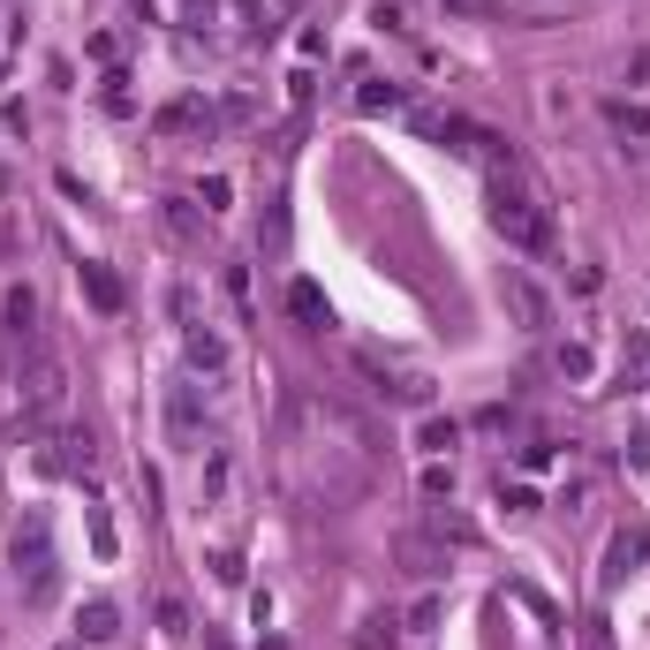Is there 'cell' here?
I'll return each instance as SVG.
<instances>
[{
    "mask_svg": "<svg viewBox=\"0 0 650 650\" xmlns=\"http://www.w3.org/2000/svg\"><path fill=\"white\" fill-rule=\"evenodd\" d=\"M643 560H650V529H620V537H612V553H606V582H628Z\"/></svg>",
    "mask_w": 650,
    "mask_h": 650,
    "instance_id": "obj_11",
    "label": "cell"
},
{
    "mask_svg": "<svg viewBox=\"0 0 650 650\" xmlns=\"http://www.w3.org/2000/svg\"><path fill=\"white\" fill-rule=\"evenodd\" d=\"M213 16H219V0H189V23H197V31H205Z\"/></svg>",
    "mask_w": 650,
    "mask_h": 650,
    "instance_id": "obj_29",
    "label": "cell"
},
{
    "mask_svg": "<svg viewBox=\"0 0 650 650\" xmlns=\"http://www.w3.org/2000/svg\"><path fill=\"white\" fill-rule=\"evenodd\" d=\"M159 130H167V136H182V130H213V106H205V99H174L167 114H159Z\"/></svg>",
    "mask_w": 650,
    "mask_h": 650,
    "instance_id": "obj_18",
    "label": "cell"
},
{
    "mask_svg": "<svg viewBox=\"0 0 650 650\" xmlns=\"http://www.w3.org/2000/svg\"><path fill=\"white\" fill-rule=\"evenodd\" d=\"M424 499H454V462H424Z\"/></svg>",
    "mask_w": 650,
    "mask_h": 650,
    "instance_id": "obj_21",
    "label": "cell"
},
{
    "mask_svg": "<svg viewBox=\"0 0 650 650\" xmlns=\"http://www.w3.org/2000/svg\"><path fill=\"white\" fill-rule=\"evenodd\" d=\"M355 106H363V114H379V106H401V84H363V91H355Z\"/></svg>",
    "mask_w": 650,
    "mask_h": 650,
    "instance_id": "obj_23",
    "label": "cell"
},
{
    "mask_svg": "<svg viewBox=\"0 0 650 650\" xmlns=\"http://www.w3.org/2000/svg\"><path fill=\"white\" fill-rule=\"evenodd\" d=\"M393 636H401V620H393V612H371V620L355 628V650H393Z\"/></svg>",
    "mask_w": 650,
    "mask_h": 650,
    "instance_id": "obj_20",
    "label": "cell"
},
{
    "mask_svg": "<svg viewBox=\"0 0 650 650\" xmlns=\"http://www.w3.org/2000/svg\"><path fill=\"white\" fill-rule=\"evenodd\" d=\"M288 8H296V0H288Z\"/></svg>",
    "mask_w": 650,
    "mask_h": 650,
    "instance_id": "obj_33",
    "label": "cell"
},
{
    "mask_svg": "<svg viewBox=\"0 0 650 650\" xmlns=\"http://www.w3.org/2000/svg\"><path fill=\"white\" fill-rule=\"evenodd\" d=\"M167 432L182 439V446L205 432V386H197V379H174L167 386Z\"/></svg>",
    "mask_w": 650,
    "mask_h": 650,
    "instance_id": "obj_6",
    "label": "cell"
},
{
    "mask_svg": "<svg viewBox=\"0 0 650 650\" xmlns=\"http://www.w3.org/2000/svg\"><path fill=\"white\" fill-rule=\"evenodd\" d=\"M582 650H612V636H606V620H590V636H582Z\"/></svg>",
    "mask_w": 650,
    "mask_h": 650,
    "instance_id": "obj_31",
    "label": "cell"
},
{
    "mask_svg": "<svg viewBox=\"0 0 650 650\" xmlns=\"http://www.w3.org/2000/svg\"><path fill=\"white\" fill-rule=\"evenodd\" d=\"M0 318H8V333H16V341H39V288H31V280H16V288L0 296Z\"/></svg>",
    "mask_w": 650,
    "mask_h": 650,
    "instance_id": "obj_9",
    "label": "cell"
},
{
    "mask_svg": "<svg viewBox=\"0 0 650 650\" xmlns=\"http://www.w3.org/2000/svg\"><path fill=\"white\" fill-rule=\"evenodd\" d=\"M553 363H560V379H590V348H582V341H567Z\"/></svg>",
    "mask_w": 650,
    "mask_h": 650,
    "instance_id": "obj_22",
    "label": "cell"
},
{
    "mask_svg": "<svg viewBox=\"0 0 650 650\" xmlns=\"http://www.w3.org/2000/svg\"><path fill=\"white\" fill-rule=\"evenodd\" d=\"M159 636H174V643L189 636V612H182V598H159Z\"/></svg>",
    "mask_w": 650,
    "mask_h": 650,
    "instance_id": "obj_24",
    "label": "cell"
},
{
    "mask_svg": "<svg viewBox=\"0 0 650 650\" xmlns=\"http://www.w3.org/2000/svg\"><path fill=\"white\" fill-rule=\"evenodd\" d=\"M0 8H8V0H0Z\"/></svg>",
    "mask_w": 650,
    "mask_h": 650,
    "instance_id": "obj_34",
    "label": "cell"
},
{
    "mask_svg": "<svg viewBox=\"0 0 650 650\" xmlns=\"http://www.w3.org/2000/svg\"><path fill=\"white\" fill-rule=\"evenodd\" d=\"M182 355H189V379H213V371H227V341H219L213 326H189V333H182Z\"/></svg>",
    "mask_w": 650,
    "mask_h": 650,
    "instance_id": "obj_8",
    "label": "cell"
},
{
    "mask_svg": "<svg viewBox=\"0 0 650 650\" xmlns=\"http://www.w3.org/2000/svg\"><path fill=\"white\" fill-rule=\"evenodd\" d=\"M76 636H84V643H106V636H122V606H114V598H91V606L76 612Z\"/></svg>",
    "mask_w": 650,
    "mask_h": 650,
    "instance_id": "obj_12",
    "label": "cell"
},
{
    "mask_svg": "<svg viewBox=\"0 0 650 650\" xmlns=\"http://www.w3.org/2000/svg\"><path fill=\"white\" fill-rule=\"evenodd\" d=\"M288 318H296L303 333H326V326H333V310H326V296H318V280H288Z\"/></svg>",
    "mask_w": 650,
    "mask_h": 650,
    "instance_id": "obj_10",
    "label": "cell"
},
{
    "mask_svg": "<svg viewBox=\"0 0 650 650\" xmlns=\"http://www.w3.org/2000/svg\"><path fill=\"white\" fill-rule=\"evenodd\" d=\"M499 296H507V310L522 318V333H545V326H553V296H545L529 272H507V280H499Z\"/></svg>",
    "mask_w": 650,
    "mask_h": 650,
    "instance_id": "obj_5",
    "label": "cell"
},
{
    "mask_svg": "<svg viewBox=\"0 0 650 650\" xmlns=\"http://www.w3.org/2000/svg\"><path fill=\"white\" fill-rule=\"evenodd\" d=\"M492 227L515 243V250H553V213L537 197H522L515 182H492Z\"/></svg>",
    "mask_w": 650,
    "mask_h": 650,
    "instance_id": "obj_2",
    "label": "cell"
},
{
    "mask_svg": "<svg viewBox=\"0 0 650 650\" xmlns=\"http://www.w3.org/2000/svg\"><path fill=\"white\" fill-rule=\"evenodd\" d=\"M197 197H205V213H219V205H227V174H205V189H197Z\"/></svg>",
    "mask_w": 650,
    "mask_h": 650,
    "instance_id": "obj_27",
    "label": "cell"
},
{
    "mask_svg": "<svg viewBox=\"0 0 650 650\" xmlns=\"http://www.w3.org/2000/svg\"><path fill=\"white\" fill-rule=\"evenodd\" d=\"M416 446H424L432 462H446V454L462 446V424H454V416H424V424H416Z\"/></svg>",
    "mask_w": 650,
    "mask_h": 650,
    "instance_id": "obj_16",
    "label": "cell"
},
{
    "mask_svg": "<svg viewBox=\"0 0 650 650\" xmlns=\"http://www.w3.org/2000/svg\"><path fill=\"white\" fill-rule=\"evenodd\" d=\"M159 227H167L174 243H189V250H205V219L189 213L182 197H167V205H159Z\"/></svg>",
    "mask_w": 650,
    "mask_h": 650,
    "instance_id": "obj_14",
    "label": "cell"
},
{
    "mask_svg": "<svg viewBox=\"0 0 650 650\" xmlns=\"http://www.w3.org/2000/svg\"><path fill=\"white\" fill-rule=\"evenodd\" d=\"M61 401H69V371H61V355L53 348L31 341V363H23V409H16V439H39L53 416H61Z\"/></svg>",
    "mask_w": 650,
    "mask_h": 650,
    "instance_id": "obj_1",
    "label": "cell"
},
{
    "mask_svg": "<svg viewBox=\"0 0 650 650\" xmlns=\"http://www.w3.org/2000/svg\"><path fill=\"white\" fill-rule=\"evenodd\" d=\"M197 484H205V499H213V507L227 499V484H235V462H227V446H213V454H205V477H197Z\"/></svg>",
    "mask_w": 650,
    "mask_h": 650,
    "instance_id": "obj_19",
    "label": "cell"
},
{
    "mask_svg": "<svg viewBox=\"0 0 650 650\" xmlns=\"http://www.w3.org/2000/svg\"><path fill=\"white\" fill-rule=\"evenodd\" d=\"M393 560H401L409 582H439V575H446V545H439L432 529H401V537H393Z\"/></svg>",
    "mask_w": 650,
    "mask_h": 650,
    "instance_id": "obj_4",
    "label": "cell"
},
{
    "mask_svg": "<svg viewBox=\"0 0 650 650\" xmlns=\"http://www.w3.org/2000/svg\"><path fill=\"white\" fill-rule=\"evenodd\" d=\"M432 620H439V598H432V590H424V598L409 606V628H432Z\"/></svg>",
    "mask_w": 650,
    "mask_h": 650,
    "instance_id": "obj_28",
    "label": "cell"
},
{
    "mask_svg": "<svg viewBox=\"0 0 650 650\" xmlns=\"http://www.w3.org/2000/svg\"><path fill=\"white\" fill-rule=\"evenodd\" d=\"M61 650H84V643H61Z\"/></svg>",
    "mask_w": 650,
    "mask_h": 650,
    "instance_id": "obj_32",
    "label": "cell"
},
{
    "mask_svg": "<svg viewBox=\"0 0 650 650\" xmlns=\"http://www.w3.org/2000/svg\"><path fill=\"white\" fill-rule=\"evenodd\" d=\"M84 296H91V303H99V310H106V318L122 310V280H114V265L84 258Z\"/></svg>",
    "mask_w": 650,
    "mask_h": 650,
    "instance_id": "obj_15",
    "label": "cell"
},
{
    "mask_svg": "<svg viewBox=\"0 0 650 650\" xmlns=\"http://www.w3.org/2000/svg\"><path fill=\"white\" fill-rule=\"evenodd\" d=\"M606 130L628 144V152H650V106L636 99H606Z\"/></svg>",
    "mask_w": 650,
    "mask_h": 650,
    "instance_id": "obj_7",
    "label": "cell"
},
{
    "mask_svg": "<svg viewBox=\"0 0 650 650\" xmlns=\"http://www.w3.org/2000/svg\"><path fill=\"white\" fill-rule=\"evenodd\" d=\"M499 507H515V515H537V492H529V484H499Z\"/></svg>",
    "mask_w": 650,
    "mask_h": 650,
    "instance_id": "obj_25",
    "label": "cell"
},
{
    "mask_svg": "<svg viewBox=\"0 0 650 650\" xmlns=\"http://www.w3.org/2000/svg\"><path fill=\"white\" fill-rule=\"evenodd\" d=\"M8 560H16V582H23V606H53V529H45V515L16 529Z\"/></svg>",
    "mask_w": 650,
    "mask_h": 650,
    "instance_id": "obj_3",
    "label": "cell"
},
{
    "mask_svg": "<svg viewBox=\"0 0 650 650\" xmlns=\"http://www.w3.org/2000/svg\"><path fill=\"white\" fill-rule=\"evenodd\" d=\"M53 446H61V454H45V470H91V454H99L84 424H69V432L53 439Z\"/></svg>",
    "mask_w": 650,
    "mask_h": 650,
    "instance_id": "obj_13",
    "label": "cell"
},
{
    "mask_svg": "<svg viewBox=\"0 0 650 650\" xmlns=\"http://www.w3.org/2000/svg\"><path fill=\"white\" fill-rule=\"evenodd\" d=\"M91 545H99V560H114V522L91 515Z\"/></svg>",
    "mask_w": 650,
    "mask_h": 650,
    "instance_id": "obj_26",
    "label": "cell"
},
{
    "mask_svg": "<svg viewBox=\"0 0 650 650\" xmlns=\"http://www.w3.org/2000/svg\"><path fill=\"white\" fill-rule=\"evenodd\" d=\"M424 529H432L439 545H477V522L454 515V507H432V515H424Z\"/></svg>",
    "mask_w": 650,
    "mask_h": 650,
    "instance_id": "obj_17",
    "label": "cell"
},
{
    "mask_svg": "<svg viewBox=\"0 0 650 650\" xmlns=\"http://www.w3.org/2000/svg\"><path fill=\"white\" fill-rule=\"evenodd\" d=\"M446 8H462V16H499V0H446Z\"/></svg>",
    "mask_w": 650,
    "mask_h": 650,
    "instance_id": "obj_30",
    "label": "cell"
}]
</instances>
